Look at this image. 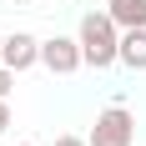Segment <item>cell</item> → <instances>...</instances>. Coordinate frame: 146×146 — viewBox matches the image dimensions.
<instances>
[{
  "label": "cell",
  "mask_w": 146,
  "mask_h": 146,
  "mask_svg": "<svg viewBox=\"0 0 146 146\" xmlns=\"http://www.w3.org/2000/svg\"><path fill=\"white\" fill-rule=\"evenodd\" d=\"M76 40H81V56H86L91 71H111L116 56H121V25H116L106 10H86V15H81Z\"/></svg>",
  "instance_id": "cell-1"
},
{
  "label": "cell",
  "mask_w": 146,
  "mask_h": 146,
  "mask_svg": "<svg viewBox=\"0 0 146 146\" xmlns=\"http://www.w3.org/2000/svg\"><path fill=\"white\" fill-rule=\"evenodd\" d=\"M86 141H91V146H136V116H131L121 101H111L101 116H96V126H91Z\"/></svg>",
  "instance_id": "cell-2"
},
{
  "label": "cell",
  "mask_w": 146,
  "mask_h": 146,
  "mask_svg": "<svg viewBox=\"0 0 146 146\" xmlns=\"http://www.w3.org/2000/svg\"><path fill=\"white\" fill-rule=\"evenodd\" d=\"M40 66L50 76H71L86 66V56H81V40L76 35H50V40H40Z\"/></svg>",
  "instance_id": "cell-3"
},
{
  "label": "cell",
  "mask_w": 146,
  "mask_h": 146,
  "mask_svg": "<svg viewBox=\"0 0 146 146\" xmlns=\"http://www.w3.org/2000/svg\"><path fill=\"white\" fill-rule=\"evenodd\" d=\"M5 66H10L15 76L30 71V66H40V40H35L30 30H10V35H5Z\"/></svg>",
  "instance_id": "cell-4"
},
{
  "label": "cell",
  "mask_w": 146,
  "mask_h": 146,
  "mask_svg": "<svg viewBox=\"0 0 146 146\" xmlns=\"http://www.w3.org/2000/svg\"><path fill=\"white\" fill-rule=\"evenodd\" d=\"M116 66H126V71H146V25L121 30V56H116Z\"/></svg>",
  "instance_id": "cell-5"
},
{
  "label": "cell",
  "mask_w": 146,
  "mask_h": 146,
  "mask_svg": "<svg viewBox=\"0 0 146 146\" xmlns=\"http://www.w3.org/2000/svg\"><path fill=\"white\" fill-rule=\"evenodd\" d=\"M106 15L121 30H136V25H146V0H106Z\"/></svg>",
  "instance_id": "cell-6"
},
{
  "label": "cell",
  "mask_w": 146,
  "mask_h": 146,
  "mask_svg": "<svg viewBox=\"0 0 146 146\" xmlns=\"http://www.w3.org/2000/svg\"><path fill=\"white\" fill-rule=\"evenodd\" d=\"M10 91H15V71L0 66V101H10Z\"/></svg>",
  "instance_id": "cell-7"
},
{
  "label": "cell",
  "mask_w": 146,
  "mask_h": 146,
  "mask_svg": "<svg viewBox=\"0 0 146 146\" xmlns=\"http://www.w3.org/2000/svg\"><path fill=\"white\" fill-rule=\"evenodd\" d=\"M50 146H91V141H86V136H71V131H66V136H56Z\"/></svg>",
  "instance_id": "cell-8"
},
{
  "label": "cell",
  "mask_w": 146,
  "mask_h": 146,
  "mask_svg": "<svg viewBox=\"0 0 146 146\" xmlns=\"http://www.w3.org/2000/svg\"><path fill=\"white\" fill-rule=\"evenodd\" d=\"M5 126H10V101H0V136H5Z\"/></svg>",
  "instance_id": "cell-9"
},
{
  "label": "cell",
  "mask_w": 146,
  "mask_h": 146,
  "mask_svg": "<svg viewBox=\"0 0 146 146\" xmlns=\"http://www.w3.org/2000/svg\"><path fill=\"white\" fill-rule=\"evenodd\" d=\"M0 66H5V35H0Z\"/></svg>",
  "instance_id": "cell-10"
},
{
  "label": "cell",
  "mask_w": 146,
  "mask_h": 146,
  "mask_svg": "<svg viewBox=\"0 0 146 146\" xmlns=\"http://www.w3.org/2000/svg\"><path fill=\"white\" fill-rule=\"evenodd\" d=\"M10 5H35V0H10Z\"/></svg>",
  "instance_id": "cell-11"
},
{
  "label": "cell",
  "mask_w": 146,
  "mask_h": 146,
  "mask_svg": "<svg viewBox=\"0 0 146 146\" xmlns=\"http://www.w3.org/2000/svg\"><path fill=\"white\" fill-rule=\"evenodd\" d=\"M86 5H106V0H86Z\"/></svg>",
  "instance_id": "cell-12"
},
{
  "label": "cell",
  "mask_w": 146,
  "mask_h": 146,
  "mask_svg": "<svg viewBox=\"0 0 146 146\" xmlns=\"http://www.w3.org/2000/svg\"><path fill=\"white\" fill-rule=\"evenodd\" d=\"M20 146H30V141H20Z\"/></svg>",
  "instance_id": "cell-13"
}]
</instances>
